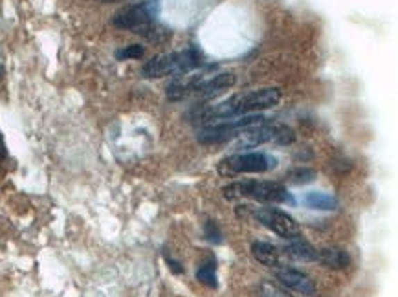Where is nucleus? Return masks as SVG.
Masks as SVG:
<instances>
[{"label": "nucleus", "instance_id": "1", "mask_svg": "<svg viewBox=\"0 0 398 297\" xmlns=\"http://www.w3.org/2000/svg\"><path fill=\"white\" fill-rule=\"evenodd\" d=\"M279 101H281L279 88L270 87L248 90V92L235 94L230 99H226L219 105H211V107L200 110L197 119H200L206 125H211L217 124V121H224V119L240 118V116L260 112L266 108H274Z\"/></svg>", "mask_w": 398, "mask_h": 297}, {"label": "nucleus", "instance_id": "2", "mask_svg": "<svg viewBox=\"0 0 398 297\" xmlns=\"http://www.w3.org/2000/svg\"><path fill=\"white\" fill-rule=\"evenodd\" d=\"M200 67H202V53L197 48H188V50L171 51V53H160L149 59L143 65L142 74L147 79H160L167 76L182 77Z\"/></svg>", "mask_w": 398, "mask_h": 297}, {"label": "nucleus", "instance_id": "3", "mask_svg": "<svg viewBox=\"0 0 398 297\" xmlns=\"http://www.w3.org/2000/svg\"><path fill=\"white\" fill-rule=\"evenodd\" d=\"M222 193L228 200L251 198L266 204L296 205V198L288 193L286 185L279 182H263V180H244L222 187Z\"/></svg>", "mask_w": 398, "mask_h": 297}, {"label": "nucleus", "instance_id": "4", "mask_svg": "<svg viewBox=\"0 0 398 297\" xmlns=\"http://www.w3.org/2000/svg\"><path fill=\"white\" fill-rule=\"evenodd\" d=\"M296 142V133L290 127H286L277 121H263L259 125L246 128L235 138V148H254L265 144L290 145Z\"/></svg>", "mask_w": 398, "mask_h": 297}, {"label": "nucleus", "instance_id": "5", "mask_svg": "<svg viewBox=\"0 0 398 297\" xmlns=\"http://www.w3.org/2000/svg\"><path fill=\"white\" fill-rule=\"evenodd\" d=\"M239 217H254L259 224H263L266 230L276 233L285 241H292L301 237V228L288 213L277 210V207H254V205H239L237 207Z\"/></svg>", "mask_w": 398, "mask_h": 297}, {"label": "nucleus", "instance_id": "6", "mask_svg": "<svg viewBox=\"0 0 398 297\" xmlns=\"http://www.w3.org/2000/svg\"><path fill=\"white\" fill-rule=\"evenodd\" d=\"M277 158L272 154L266 153H242V154H231L226 156L219 162L220 176L224 178H233L239 174L248 173H268V171L276 169Z\"/></svg>", "mask_w": 398, "mask_h": 297}, {"label": "nucleus", "instance_id": "7", "mask_svg": "<svg viewBox=\"0 0 398 297\" xmlns=\"http://www.w3.org/2000/svg\"><path fill=\"white\" fill-rule=\"evenodd\" d=\"M266 121L265 116H240V118L233 119H224V121H217V124L206 125L199 134H197V139H199L202 145H217L224 144V142H231L239 136L242 130L246 128L254 127V125H259Z\"/></svg>", "mask_w": 398, "mask_h": 297}, {"label": "nucleus", "instance_id": "8", "mask_svg": "<svg viewBox=\"0 0 398 297\" xmlns=\"http://www.w3.org/2000/svg\"><path fill=\"white\" fill-rule=\"evenodd\" d=\"M156 13H158V2H153V0H149L145 4L127 6L114 15V26L119 30L145 33V31L153 30Z\"/></svg>", "mask_w": 398, "mask_h": 297}, {"label": "nucleus", "instance_id": "9", "mask_svg": "<svg viewBox=\"0 0 398 297\" xmlns=\"http://www.w3.org/2000/svg\"><path fill=\"white\" fill-rule=\"evenodd\" d=\"M235 85V76L233 74H217V76L204 77L199 76L197 79V85H194L193 96H197L199 99H211L220 96L222 92H226L228 88H231Z\"/></svg>", "mask_w": 398, "mask_h": 297}, {"label": "nucleus", "instance_id": "10", "mask_svg": "<svg viewBox=\"0 0 398 297\" xmlns=\"http://www.w3.org/2000/svg\"><path fill=\"white\" fill-rule=\"evenodd\" d=\"M276 279L286 288H290L294 292L301 294V296H314L316 294V285L312 281L310 277L306 275L301 270L288 266H279L276 268Z\"/></svg>", "mask_w": 398, "mask_h": 297}, {"label": "nucleus", "instance_id": "11", "mask_svg": "<svg viewBox=\"0 0 398 297\" xmlns=\"http://www.w3.org/2000/svg\"><path fill=\"white\" fill-rule=\"evenodd\" d=\"M286 253L296 259V261H303V262H312L317 261V250L312 246L310 242H306L305 239L297 237V239H292V241H286Z\"/></svg>", "mask_w": 398, "mask_h": 297}, {"label": "nucleus", "instance_id": "12", "mask_svg": "<svg viewBox=\"0 0 398 297\" xmlns=\"http://www.w3.org/2000/svg\"><path fill=\"white\" fill-rule=\"evenodd\" d=\"M317 262H322L323 266L332 268V270H342L349 266L351 257L347 251L340 250V248H322L317 250Z\"/></svg>", "mask_w": 398, "mask_h": 297}, {"label": "nucleus", "instance_id": "13", "mask_svg": "<svg viewBox=\"0 0 398 297\" xmlns=\"http://www.w3.org/2000/svg\"><path fill=\"white\" fill-rule=\"evenodd\" d=\"M251 255L256 257L260 264H265L268 268H277L279 266V250L274 244L265 241H257L251 244Z\"/></svg>", "mask_w": 398, "mask_h": 297}, {"label": "nucleus", "instance_id": "14", "mask_svg": "<svg viewBox=\"0 0 398 297\" xmlns=\"http://www.w3.org/2000/svg\"><path fill=\"white\" fill-rule=\"evenodd\" d=\"M303 204L308 207V210H317V211H334L338 210L336 196L329 195V193H320V191H310L303 196Z\"/></svg>", "mask_w": 398, "mask_h": 297}, {"label": "nucleus", "instance_id": "15", "mask_svg": "<svg viewBox=\"0 0 398 297\" xmlns=\"http://www.w3.org/2000/svg\"><path fill=\"white\" fill-rule=\"evenodd\" d=\"M197 281H200L202 285L210 288H217L219 282H217V266H215V259H208L199 266L197 270Z\"/></svg>", "mask_w": 398, "mask_h": 297}, {"label": "nucleus", "instance_id": "16", "mask_svg": "<svg viewBox=\"0 0 398 297\" xmlns=\"http://www.w3.org/2000/svg\"><path fill=\"white\" fill-rule=\"evenodd\" d=\"M285 178L288 184L305 185L316 180V171L308 169V167H296V169L288 171V173L285 174Z\"/></svg>", "mask_w": 398, "mask_h": 297}, {"label": "nucleus", "instance_id": "17", "mask_svg": "<svg viewBox=\"0 0 398 297\" xmlns=\"http://www.w3.org/2000/svg\"><path fill=\"white\" fill-rule=\"evenodd\" d=\"M204 239L211 244H222L224 239H222V233H220L219 226L215 221H208L204 224Z\"/></svg>", "mask_w": 398, "mask_h": 297}, {"label": "nucleus", "instance_id": "18", "mask_svg": "<svg viewBox=\"0 0 398 297\" xmlns=\"http://www.w3.org/2000/svg\"><path fill=\"white\" fill-rule=\"evenodd\" d=\"M143 46L140 44H131V46H125L122 50L116 51V57L119 61H125V59H140L143 56Z\"/></svg>", "mask_w": 398, "mask_h": 297}, {"label": "nucleus", "instance_id": "19", "mask_svg": "<svg viewBox=\"0 0 398 297\" xmlns=\"http://www.w3.org/2000/svg\"><path fill=\"white\" fill-rule=\"evenodd\" d=\"M259 292H260V297H292L290 294L285 292L283 288H279L277 285H272V282H268V281H265L263 285H260Z\"/></svg>", "mask_w": 398, "mask_h": 297}, {"label": "nucleus", "instance_id": "20", "mask_svg": "<svg viewBox=\"0 0 398 297\" xmlns=\"http://www.w3.org/2000/svg\"><path fill=\"white\" fill-rule=\"evenodd\" d=\"M164 259H165V262H167V266L171 268V272H173L174 275H182V273H184V266H182V264H180V262L176 261V259H173V257L169 255V253L165 250H164Z\"/></svg>", "mask_w": 398, "mask_h": 297}, {"label": "nucleus", "instance_id": "21", "mask_svg": "<svg viewBox=\"0 0 398 297\" xmlns=\"http://www.w3.org/2000/svg\"><path fill=\"white\" fill-rule=\"evenodd\" d=\"M4 156V144H2V139H0V158Z\"/></svg>", "mask_w": 398, "mask_h": 297}, {"label": "nucleus", "instance_id": "22", "mask_svg": "<svg viewBox=\"0 0 398 297\" xmlns=\"http://www.w3.org/2000/svg\"><path fill=\"white\" fill-rule=\"evenodd\" d=\"M0 76H2V67H0Z\"/></svg>", "mask_w": 398, "mask_h": 297}]
</instances>
